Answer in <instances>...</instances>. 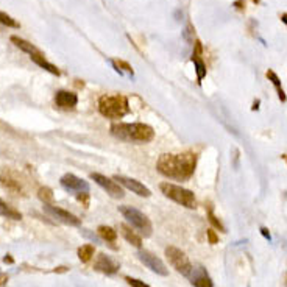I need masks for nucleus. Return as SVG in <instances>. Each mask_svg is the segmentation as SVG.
Segmentation results:
<instances>
[{
  "label": "nucleus",
  "instance_id": "20e7f679",
  "mask_svg": "<svg viewBox=\"0 0 287 287\" xmlns=\"http://www.w3.org/2000/svg\"><path fill=\"white\" fill-rule=\"evenodd\" d=\"M159 189H161V192L167 198H170L175 203L184 206V208H187V209H195L197 208V200H195V195H194L192 190L184 189V187L177 186V184H172V183H161Z\"/></svg>",
  "mask_w": 287,
  "mask_h": 287
},
{
  "label": "nucleus",
  "instance_id": "1a4fd4ad",
  "mask_svg": "<svg viewBox=\"0 0 287 287\" xmlns=\"http://www.w3.org/2000/svg\"><path fill=\"white\" fill-rule=\"evenodd\" d=\"M137 258L140 259V262L144 264V265H147L152 272H155V273H158V275H163V276H167L169 275V270H167V267L164 265V262L159 259V258H156L155 254H152L150 251H146V250H140L139 253H137Z\"/></svg>",
  "mask_w": 287,
  "mask_h": 287
},
{
  "label": "nucleus",
  "instance_id": "6ab92c4d",
  "mask_svg": "<svg viewBox=\"0 0 287 287\" xmlns=\"http://www.w3.org/2000/svg\"><path fill=\"white\" fill-rule=\"evenodd\" d=\"M33 62H36V64L41 67V69H44V70H47V72H50L52 75H59L61 72H59V69L55 66V64H52V62H49L45 59V56H33V58H30Z\"/></svg>",
  "mask_w": 287,
  "mask_h": 287
},
{
  "label": "nucleus",
  "instance_id": "393cba45",
  "mask_svg": "<svg viewBox=\"0 0 287 287\" xmlns=\"http://www.w3.org/2000/svg\"><path fill=\"white\" fill-rule=\"evenodd\" d=\"M113 66H114V69H116L120 75L123 74V70L133 75V69H131V66L128 64V62L122 61V59H119V61H113Z\"/></svg>",
  "mask_w": 287,
  "mask_h": 287
},
{
  "label": "nucleus",
  "instance_id": "c9c22d12",
  "mask_svg": "<svg viewBox=\"0 0 287 287\" xmlns=\"http://www.w3.org/2000/svg\"><path fill=\"white\" fill-rule=\"evenodd\" d=\"M4 261H5V262H13V259H11V258H5Z\"/></svg>",
  "mask_w": 287,
  "mask_h": 287
},
{
  "label": "nucleus",
  "instance_id": "4468645a",
  "mask_svg": "<svg viewBox=\"0 0 287 287\" xmlns=\"http://www.w3.org/2000/svg\"><path fill=\"white\" fill-rule=\"evenodd\" d=\"M201 53H203V45H201L200 41H195L194 53H192V62H194V66H195V72H197V80H198V83H201V80L206 77V64L203 62Z\"/></svg>",
  "mask_w": 287,
  "mask_h": 287
},
{
  "label": "nucleus",
  "instance_id": "bb28decb",
  "mask_svg": "<svg viewBox=\"0 0 287 287\" xmlns=\"http://www.w3.org/2000/svg\"><path fill=\"white\" fill-rule=\"evenodd\" d=\"M125 279L128 281V284L133 285V287H149L146 282H142V281H139V279H134V278H130V276H126Z\"/></svg>",
  "mask_w": 287,
  "mask_h": 287
},
{
  "label": "nucleus",
  "instance_id": "b1692460",
  "mask_svg": "<svg viewBox=\"0 0 287 287\" xmlns=\"http://www.w3.org/2000/svg\"><path fill=\"white\" fill-rule=\"evenodd\" d=\"M38 197L44 201V204H53V192L50 187H41L38 190Z\"/></svg>",
  "mask_w": 287,
  "mask_h": 287
},
{
  "label": "nucleus",
  "instance_id": "72a5a7b5",
  "mask_svg": "<svg viewBox=\"0 0 287 287\" xmlns=\"http://www.w3.org/2000/svg\"><path fill=\"white\" fill-rule=\"evenodd\" d=\"M259 108V100H256V102H254V105H253V111H256Z\"/></svg>",
  "mask_w": 287,
  "mask_h": 287
},
{
  "label": "nucleus",
  "instance_id": "39448f33",
  "mask_svg": "<svg viewBox=\"0 0 287 287\" xmlns=\"http://www.w3.org/2000/svg\"><path fill=\"white\" fill-rule=\"evenodd\" d=\"M120 214L123 216V219H126L130 222V225L137 230L144 237H149L152 236L153 227H152V222L149 220V217L140 212L139 209L133 208V206H120L119 208Z\"/></svg>",
  "mask_w": 287,
  "mask_h": 287
},
{
  "label": "nucleus",
  "instance_id": "c85d7f7f",
  "mask_svg": "<svg viewBox=\"0 0 287 287\" xmlns=\"http://www.w3.org/2000/svg\"><path fill=\"white\" fill-rule=\"evenodd\" d=\"M206 234H208V239H209V244H217V241H219V237H217V234L214 233V230H208V231H206Z\"/></svg>",
  "mask_w": 287,
  "mask_h": 287
},
{
  "label": "nucleus",
  "instance_id": "cd10ccee",
  "mask_svg": "<svg viewBox=\"0 0 287 287\" xmlns=\"http://www.w3.org/2000/svg\"><path fill=\"white\" fill-rule=\"evenodd\" d=\"M209 222L212 223V225H214L216 228H219V230H222V231H225V228H223V227H222V223H220V220H219V219H217V217H216V216H214V214H212L211 211H209Z\"/></svg>",
  "mask_w": 287,
  "mask_h": 287
},
{
  "label": "nucleus",
  "instance_id": "4be33fe9",
  "mask_svg": "<svg viewBox=\"0 0 287 287\" xmlns=\"http://www.w3.org/2000/svg\"><path fill=\"white\" fill-rule=\"evenodd\" d=\"M99 234H100V237L103 239V241L111 242V244H114L116 239H117V233L111 227H105V225L99 227Z\"/></svg>",
  "mask_w": 287,
  "mask_h": 287
},
{
  "label": "nucleus",
  "instance_id": "7ed1b4c3",
  "mask_svg": "<svg viewBox=\"0 0 287 287\" xmlns=\"http://www.w3.org/2000/svg\"><path fill=\"white\" fill-rule=\"evenodd\" d=\"M99 111L103 117L122 119L130 113L128 99L125 95H102L99 99Z\"/></svg>",
  "mask_w": 287,
  "mask_h": 287
},
{
  "label": "nucleus",
  "instance_id": "f3484780",
  "mask_svg": "<svg viewBox=\"0 0 287 287\" xmlns=\"http://www.w3.org/2000/svg\"><path fill=\"white\" fill-rule=\"evenodd\" d=\"M187 278H190L195 287H212V281L204 273L203 268H192V272Z\"/></svg>",
  "mask_w": 287,
  "mask_h": 287
},
{
  "label": "nucleus",
  "instance_id": "473e14b6",
  "mask_svg": "<svg viewBox=\"0 0 287 287\" xmlns=\"http://www.w3.org/2000/svg\"><path fill=\"white\" fill-rule=\"evenodd\" d=\"M261 233H262V236H264V237L270 239V233H268V231H267L265 228H262V230H261Z\"/></svg>",
  "mask_w": 287,
  "mask_h": 287
},
{
  "label": "nucleus",
  "instance_id": "c756f323",
  "mask_svg": "<svg viewBox=\"0 0 287 287\" xmlns=\"http://www.w3.org/2000/svg\"><path fill=\"white\" fill-rule=\"evenodd\" d=\"M77 198H78V201H82L85 206H88V204H89V192L78 194V195H77Z\"/></svg>",
  "mask_w": 287,
  "mask_h": 287
},
{
  "label": "nucleus",
  "instance_id": "423d86ee",
  "mask_svg": "<svg viewBox=\"0 0 287 287\" xmlns=\"http://www.w3.org/2000/svg\"><path fill=\"white\" fill-rule=\"evenodd\" d=\"M166 256H167L169 262L172 264V267L177 270V272H180V273L184 275V276H189V275H190L194 265L190 264V261H189V258L186 256L184 251H181V250L177 248V247H167V248H166Z\"/></svg>",
  "mask_w": 287,
  "mask_h": 287
},
{
  "label": "nucleus",
  "instance_id": "0eeeda50",
  "mask_svg": "<svg viewBox=\"0 0 287 287\" xmlns=\"http://www.w3.org/2000/svg\"><path fill=\"white\" fill-rule=\"evenodd\" d=\"M91 180H94V183H97L103 190H106V194H109L113 198H123V189L119 183L114 181V178H108L102 173H91Z\"/></svg>",
  "mask_w": 287,
  "mask_h": 287
},
{
  "label": "nucleus",
  "instance_id": "2f4dec72",
  "mask_svg": "<svg viewBox=\"0 0 287 287\" xmlns=\"http://www.w3.org/2000/svg\"><path fill=\"white\" fill-rule=\"evenodd\" d=\"M7 281H8V276H7V275H4V273H0V287L5 285V284H7Z\"/></svg>",
  "mask_w": 287,
  "mask_h": 287
},
{
  "label": "nucleus",
  "instance_id": "2eb2a0df",
  "mask_svg": "<svg viewBox=\"0 0 287 287\" xmlns=\"http://www.w3.org/2000/svg\"><path fill=\"white\" fill-rule=\"evenodd\" d=\"M0 180H2L4 186L8 187L13 192H18V194H22L24 192V187H22V183L19 181V178H16V173L11 172V170H4L2 175H0Z\"/></svg>",
  "mask_w": 287,
  "mask_h": 287
},
{
  "label": "nucleus",
  "instance_id": "aec40b11",
  "mask_svg": "<svg viewBox=\"0 0 287 287\" xmlns=\"http://www.w3.org/2000/svg\"><path fill=\"white\" fill-rule=\"evenodd\" d=\"M0 216L11 219V220H21L22 214L19 211H16L14 208H11L10 204H7L2 198H0Z\"/></svg>",
  "mask_w": 287,
  "mask_h": 287
},
{
  "label": "nucleus",
  "instance_id": "f8f14e48",
  "mask_svg": "<svg viewBox=\"0 0 287 287\" xmlns=\"http://www.w3.org/2000/svg\"><path fill=\"white\" fill-rule=\"evenodd\" d=\"M94 268L97 270V272H102L106 275H114L117 272L119 265L111 258H108L106 254L100 253V254H97V258L94 261Z\"/></svg>",
  "mask_w": 287,
  "mask_h": 287
},
{
  "label": "nucleus",
  "instance_id": "6e6552de",
  "mask_svg": "<svg viewBox=\"0 0 287 287\" xmlns=\"http://www.w3.org/2000/svg\"><path fill=\"white\" fill-rule=\"evenodd\" d=\"M61 186L64 187L67 192H72V194H85V192H89V183L78 178L77 175L74 173H66L62 175L61 180H59Z\"/></svg>",
  "mask_w": 287,
  "mask_h": 287
},
{
  "label": "nucleus",
  "instance_id": "dca6fc26",
  "mask_svg": "<svg viewBox=\"0 0 287 287\" xmlns=\"http://www.w3.org/2000/svg\"><path fill=\"white\" fill-rule=\"evenodd\" d=\"M11 42L18 47V49H21L22 52H25L30 58H33V56H44V53L38 49V47H35L31 42L19 38V36H11Z\"/></svg>",
  "mask_w": 287,
  "mask_h": 287
},
{
  "label": "nucleus",
  "instance_id": "a878e982",
  "mask_svg": "<svg viewBox=\"0 0 287 287\" xmlns=\"http://www.w3.org/2000/svg\"><path fill=\"white\" fill-rule=\"evenodd\" d=\"M0 24L2 25H7V27H11V28H19V24L16 22L11 16H8L7 13L0 11Z\"/></svg>",
  "mask_w": 287,
  "mask_h": 287
},
{
  "label": "nucleus",
  "instance_id": "412c9836",
  "mask_svg": "<svg viewBox=\"0 0 287 287\" xmlns=\"http://www.w3.org/2000/svg\"><path fill=\"white\" fill-rule=\"evenodd\" d=\"M267 78L270 80V82L273 83V86H275V89H276V92H278V97H279V100H281V102H285V100H287V97H285V94H284V89L281 88V82H279L278 75H276L273 70H267Z\"/></svg>",
  "mask_w": 287,
  "mask_h": 287
},
{
  "label": "nucleus",
  "instance_id": "a211bd4d",
  "mask_svg": "<svg viewBox=\"0 0 287 287\" xmlns=\"http://www.w3.org/2000/svg\"><path fill=\"white\" fill-rule=\"evenodd\" d=\"M119 228H120V233H122V236L125 237L126 242L131 244V245L136 247V248H140V247H142V239H140L139 234H136V231H133L130 227H126L125 223H122Z\"/></svg>",
  "mask_w": 287,
  "mask_h": 287
},
{
  "label": "nucleus",
  "instance_id": "9d476101",
  "mask_svg": "<svg viewBox=\"0 0 287 287\" xmlns=\"http://www.w3.org/2000/svg\"><path fill=\"white\" fill-rule=\"evenodd\" d=\"M44 212L49 214L52 219H56L61 223H66V225H70V227H78L80 225V219H77L69 211H64V209L58 208V206H55V204H44Z\"/></svg>",
  "mask_w": 287,
  "mask_h": 287
},
{
  "label": "nucleus",
  "instance_id": "7c9ffc66",
  "mask_svg": "<svg viewBox=\"0 0 287 287\" xmlns=\"http://www.w3.org/2000/svg\"><path fill=\"white\" fill-rule=\"evenodd\" d=\"M237 10H245V0H236L233 4Z\"/></svg>",
  "mask_w": 287,
  "mask_h": 287
},
{
  "label": "nucleus",
  "instance_id": "f03ea898",
  "mask_svg": "<svg viewBox=\"0 0 287 287\" xmlns=\"http://www.w3.org/2000/svg\"><path fill=\"white\" fill-rule=\"evenodd\" d=\"M111 134L119 140L130 144H147L155 137V131L152 126L139 122L111 125Z\"/></svg>",
  "mask_w": 287,
  "mask_h": 287
},
{
  "label": "nucleus",
  "instance_id": "ddd939ff",
  "mask_svg": "<svg viewBox=\"0 0 287 287\" xmlns=\"http://www.w3.org/2000/svg\"><path fill=\"white\" fill-rule=\"evenodd\" d=\"M55 103L61 109H74L78 105V95L69 91H58L55 95Z\"/></svg>",
  "mask_w": 287,
  "mask_h": 287
},
{
  "label": "nucleus",
  "instance_id": "9b49d317",
  "mask_svg": "<svg viewBox=\"0 0 287 287\" xmlns=\"http://www.w3.org/2000/svg\"><path fill=\"white\" fill-rule=\"evenodd\" d=\"M114 181L119 183L122 187L131 190V192H134V194L139 195V197H146V198H147V197L152 195L150 189H149L147 186H144L140 181L134 180V178H128V177H122V175H116Z\"/></svg>",
  "mask_w": 287,
  "mask_h": 287
},
{
  "label": "nucleus",
  "instance_id": "5701e85b",
  "mask_svg": "<svg viewBox=\"0 0 287 287\" xmlns=\"http://www.w3.org/2000/svg\"><path fill=\"white\" fill-rule=\"evenodd\" d=\"M94 251H95V248L92 245H89V244L82 245V247L78 248V258H80V261H83V262L91 261L92 256H94Z\"/></svg>",
  "mask_w": 287,
  "mask_h": 287
},
{
  "label": "nucleus",
  "instance_id": "f257e3e1",
  "mask_svg": "<svg viewBox=\"0 0 287 287\" xmlns=\"http://www.w3.org/2000/svg\"><path fill=\"white\" fill-rule=\"evenodd\" d=\"M197 167V155L195 153H166L158 158L156 169L164 177L177 181H186L194 175Z\"/></svg>",
  "mask_w": 287,
  "mask_h": 287
},
{
  "label": "nucleus",
  "instance_id": "e433bc0d",
  "mask_svg": "<svg viewBox=\"0 0 287 287\" xmlns=\"http://www.w3.org/2000/svg\"><path fill=\"white\" fill-rule=\"evenodd\" d=\"M253 2H256V4H258V2H259V0H253Z\"/></svg>",
  "mask_w": 287,
  "mask_h": 287
},
{
  "label": "nucleus",
  "instance_id": "f704fd0d",
  "mask_svg": "<svg viewBox=\"0 0 287 287\" xmlns=\"http://www.w3.org/2000/svg\"><path fill=\"white\" fill-rule=\"evenodd\" d=\"M281 21L287 25V14H282V16H281Z\"/></svg>",
  "mask_w": 287,
  "mask_h": 287
}]
</instances>
